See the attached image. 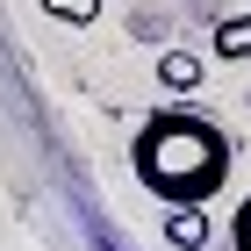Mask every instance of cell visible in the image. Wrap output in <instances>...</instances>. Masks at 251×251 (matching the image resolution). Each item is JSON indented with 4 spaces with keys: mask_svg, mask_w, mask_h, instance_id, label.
Wrapping results in <instances>:
<instances>
[{
    "mask_svg": "<svg viewBox=\"0 0 251 251\" xmlns=\"http://www.w3.org/2000/svg\"><path fill=\"white\" fill-rule=\"evenodd\" d=\"M129 165L144 179V194H158L165 208H208L230 187V136L201 108H158L136 129Z\"/></svg>",
    "mask_w": 251,
    "mask_h": 251,
    "instance_id": "1",
    "label": "cell"
},
{
    "mask_svg": "<svg viewBox=\"0 0 251 251\" xmlns=\"http://www.w3.org/2000/svg\"><path fill=\"white\" fill-rule=\"evenodd\" d=\"M165 244L173 251H201L208 244V208H165Z\"/></svg>",
    "mask_w": 251,
    "mask_h": 251,
    "instance_id": "2",
    "label": "cell"
},
{
    "mask_svg": "<svg viewBox=\"0 0 251 251\" xmlns=\"http://www.w3.org/2000/svg\"><path fill=\"white\" fill-rule=\"evenodd\" d=\"M208 43H215V58H223V65H244V58H251V15H223Z\"/></svg>",
    "mask_w": 251,
    "mask_h": 251,
    "instance_id": "3",
    "label": "cell"
},
{
    "mask_svg": "<svg viewBox=\"0 0 251 251\" xmlns=\"http://www.w3.org/2000/svg\"><path fill=\"white\" fill-rule=\"evenodd\" d=\"M158 86H165V94H194V86H201V58H194V50H165V58H158Z\"/></svg>",
    "mask_w": 251,
    "mask_h": 251,
    "instance_id": "4",
    "label": "cell"
},
{
    "mask_svg": "<svg viewBox=\"0 0 251 251\" xmlns=\"http://www.w3.org/2000/svg\"><path fill=\"white\" fill-rule=\"evenodd\" d=\"M50 22H65V29H86V22L100 15V0H36Z\"/></svg>",
    "mask_w": 251,
    "mask_h": 251,
    "instance_id": "5",
    "label": "cell"
},
{
    "mask_svg": "<svg viewBox=\"0 0 251 251\" xmlns=\"http://www.w3.org/2000/svg\"><path fill=\"white\" fill-rule=\"evenodd\" d=\"M230 244H237V251H251V194L237 201V215H230Z\"/></svg>",
    "mask_w": 251,
    "mask_h": 251,
    "instance_id": "6",
    "label": "cell"
}]
</instances>
